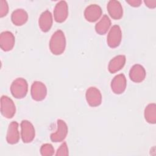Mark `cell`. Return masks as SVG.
I'll return each instance as SVG.
<instances>
[{
	"mask_svg": "<svg viewBox=\"0 0 156 156\" xmlns=\"http://www.w3.org/2000/svg\"><path fill=\"white\" fill-rule=\"evenodd\" d=\"M35 129L32 124L27 121L23 120L21 122V136L24 143H30L35 138Z\"/></svg>",
	"mask_w": 156,
	"mask_h": 156,
	"instance_id": "4",
	"label": "cell"
},
{
	"mask_svg": "<svg viewBox=\"0 0 156 156\" xmlns=\"http://www.w3.org/2000/svg\"><path fill=\"white\" fill-rule=\"evenodd\" d=\"M68 15V7L66 1H60L57 3L54 10V20L57 23L65 21Z\"/></svg>",
	"mask_w": 156,
	"mask_h": 156,
	"instance_id": "7",
	"label": "cell"
},
{
	"mask_svg": "<svg viewBox=\"0 0 156 156\" xmlns=\"http://www.w3.org/2000/svg\"><path fill=\"white\" fill-rule=\"evenodd\" d=\"M122 38V32L120 27L118 25H114L110 30L107 35V42L108 45L112 48H115L118 47Z\"/></svg>",
	"mask_w": 156,
	"mask_h": 156,
	"instance_id": "5",
	"label": "cell"
},
{
	"mask_svg": "<svg viewBox=\"0 0 156 156\" xmlns=\"http://www.w3.org/2000/svg\"><path fill=\"white\" fill-rule=\"evenodd\" d=\"M111 21L107 15H104L95 26V30L99 35L105 34L109 29Z\"/></svg>",
	"mask_w": 156,
	"mask_h": 156,
	"instance_id": "19",
	"label": "cell"
},
{
	"mask_svg": "<svg viewBox=\"0 0 156 156\" xmlns=\"http://www.w3.org/2000/svg\"><path fill=\"white\" fill-rule=\"evenodd\" d=\"M57 155H68V149L67 144L65 142L62 143L60 147L58 149L56 153Z\"/></svg>",
	"mask_w": 156,
	"mask_h": 156,
	"instance_id": "23",
	"label": "cell"
},
{
	"mask_svg": "<svg viewBox=\"0 0 156 156\" xmlns=\"http://www.w3.org/2000/svg\"><path fill=\"white\" fill-rule=\"evenodd\" d=\"M40 152L42 155H52L54 153V149L51 144L46 143L41 146Z\"/></svg>",
	"mask_w": 156,
	"mask_h": 156,
	"instance_id": "21",
	"label": "cell"
},
{
	"mask_svg": "<svg viewBox=\"0 0 156 156\" xmlns=\"http://www.w3.org/2000/svg\"><path fill=\"white\" fill-rule=\"evenodd\" d=\"M20 140V133L18 131V123L16 121H12L9 126L6 140L8 143L14 144L18 142Z\"/></svg>",
	"mask_w": 156,
	"mask_h": 156,
	"instance_id": "14",
	"label": "cell"
},
{
	"mask_svg": "<svg viewBox=\"0 0 156 156\" xmlns=\"http://www.w3.org/2000/svg\"><path fill=\"white\" fill-rule=\"evenodd\" d=\"M28 90V85L27 81L19 77L13 81L10 86V91L13 97L16 99H21L26 96Z\"/></svg>",
	"mask_w": 156,
	"mask_h": 156,
	"instance_id": "2",
	"label": "cell"
},
{
	"mask_svg": "<svg viewBox=\"0 0 156 156\" xmlns=\"http://www.w3.org/2000/svg\"><path fill=\"white\" fill-rule=\"evenodd\" d=\"M30 92L32 98L34 100L40 101L46 98L47 94V88L43 82L35 81L31 86Z\"/></svg>",
	"mask_w": 156,
	"mask_h": 156,
	"instance_id": "6",
	"label": "cell"
},
{
	"mask_svg": "<svg viewBox=\"0 0 156 156\" xmlns=\"http://www.w3.org/2000/svg\"><path fill=\"white\" fill-rule=\"evenodd\" d=\"M145 76V69L143 66L139 64L133 65L129 71V77L134 82L139 83L142 82L144 79Z\"/></svg>",
	"mask_w": 156,
	"mask_h": 156,
	"instance_id": "15",
	"label": "cell"
},
{
	"mask_svg": "<svg viewBox=\"0 0 156 156\" xmlns=\"http://www.w3.org/2000/svg\"><path fill=\"white\" fill-rule=\"evenodd\" d=\"M127 3H129L131 6L133 7H138L141 4L142 1H138V0H130V1H126Z\"/></svg>",
	"mask_w": 156,
	"mask_h": 156,
	"instance_id": "24",
	"label": "cell"
},
{
	"mask_svg": "<svg viewBox=\"0 0 156 156\" xmlns=\"http://www.w3.org/2000/svg\"><path fill=\"white\" fill-rule=\"evenodd\" d=\"M146 5L149 8H155L156 6V1H144Z\"/></svg>",
	"mask_w": 156,
	"mask_h": 156,
	"instance_id": "25",
	"label": "cell"
},
{
	"mask_svg": "<svg viewBox=\"0 0 156 156\" xmlns=\"http://www.w3.org/2000/svg\"><path fill=\"white\" fill-rule=\"evenodd\" d=\"M38 24L41 30L44 32H46L50 30L52 25V16L49 10H46L40 15L38 20Z\"/></svg>",
	"mask_w": 156,
	"mask_h": 156,
	"instance_id": "16",
	"label": "cell"
},
{
	"mask_svg": "<svg viewBox=\"0 0 156 156\" xmlns=\"http://www.w3.org/2000/svg\"><path fill=\"white\" fill-rule=\"evenodd\" d=\"M9 12V5L6 1H0V17H4L7 15Z\"/></svg>",
	"mask_w": 156,
	"mask_h": 156,
	"instance_id": "22",
	"label": "cell"
},
{
	"mask_svg": "<svg viewBox=\"0 0 156 156\" xmlns=\"http://www.w3.org/2000/svg\"><path fill=\"white\" fill-rule=\"evenodd\" d=\"M68 133V126L62 119L57 120V130L55 132L51 133V140L53 142H61L65 140Z\"/></svg>",
	"mask_w": 156,
	"mask_h": 156,
	"instance_id": "9",
	"label": "cell"
},
{
	"mask_svg": "<svg viewBox=\"0 0 156 156\" xmlns=\"http://www.w3.org/2000/svg\"><path fill=\"white\" fill-rule=\"evenodd\" d=\"M155 104H149L144 110V118L149 123L155 124L156 121V108Z\"/></svg>",
	"mask_w": 156,
	"mask_h": 156,
	"instance_id": "20",
	"label": "cell"
},
{
	"mask_svg": "<svg viewBox=\"0 0 156 156\" xmlns=\"http://www.w3.org/2000/svg\"><path fill=\"white\" fill-rule=\"evenodd\" d=\"M28 19V15L26 11L22 9H18L14 10L11 16L12 23L16 26H22L26 23Z\"/></svg>",
	"mask_w": 156,
	"mask_h": 156,
	"instance_id": "18",
	"label": "cell"
},
{
	"mask_svg": "<svg viewBox=\"0 0 156 156\" xmlns=\"http://www.w3.org/2000/svg\"><path fill=\"white\" fill-rule=\"evenodd\" d=\"M127 81L123 74H119L114 77L111 83V88L115 94L122 93L126 88Z\"/></svg>",
	"mask_w": 156,
	"mask_h": 156,
	"instance_id": "11",
	"label": "cell"
},
{
	"mask_svg": "<svg viewBox=\"0 0 156 156\" xmlns=\"http://www.w3.org/2000/svg\"><path fill=\"white\" fill-rule=\"evenodd\" d=\"M15 105L9 97L3 95L1 98V113L6 118H12L15 114Z\"/></svg>",
	"mask_w": 156,
	"mask_h": 156,
	"instance_id": "3",
	"label": "cell"
},
{
	"mask_svg": "<svg viewBox=\"0 0 156 156\" xmlns=\"http://www.w3.org/2000/svg\"><path fill=\"white\" fill-rule=\"evenodd\" d=\"M86 100L91 107L99 106L102 102V95L100 91L96 87H91L86 91Z\"/></svg>",
	"mask_w": 156,
	"mask_h": 156,
	"instance_id": "8",
	"label": "cell"
},
{
	"mask_svg": "<svg viewBox=\"0 0 156 156\" xmlns=\"http://www.w3.org/2000/svg\"><path fill=\"white\" fill-rule=\"evenodd\" d=\"M15 37L9 31L2 32L0 35V46L4 51H9L15 45Z\"/></svg>",
	"mask_w": 156,
	"mask_h": 156,
	"instance_id": "10",
	"label": "cell"
},
{
	"mask_svg": "<svg viewBox=\"0 0 156 156\" xmlns=\"http://www.w3.org/2000/svg\"><path fill=\"white\" fill-rule=\"evenodd\" d=\"M66 46V40L64 33L61 30H57L52 35L49 41V48L51 52L55 55L62 54Z\"/></svg>",
	"mask_w": 156,
	"mask_h": 156,
	"instance_id": "1",
	"label": "cell"
},
{
	"mask_svg": "<svg viewBox=\"0 0 156 156\" xmlns=\"http://www.w3.org/2000/svg\"><path fill=\"white\" fill-rule=\"evenodd\" d=\"M102 9L97 4H90L87 6L84 11L85 19L90 22L97 21L102 15Z\"/></svg>",
	"mask_w": 156,
	"mask_h": 156,
	"instance_id": "12",
	"label": "cell"
},
{
	"mask_svg": "<svg viewBox=\"0 0 156 156\" xmlns=\"http://www.w3.org/2000/svg\"><path fill=\"white\" fill-rule=\"evenodd\" d=\"M107 9L110 16L115 20H119L122 18L123 14V10L121 3L115 0L109 1Z\"/></svg>",
	"mask_w": 156,
	"mask_h": 156,
	"instance_id": "13",
	"label": "cell"
},
{
	"mask_svg": "<svg viewBox=\"0 0 156 156\" xmlns=\"http://www.w3.org/2000/svg\"><path fill=\"white\" fill-rule=\"evenodd\" d=\"M126 63V57L124 55H118L113 58L109 62L108 69L110 73H115L123 68Z\"/></svg>",
	"mask_w": 156,
	"mask_h": 156,
	"instance_id": "17",
	"label": "cell"
}]
</instances>
